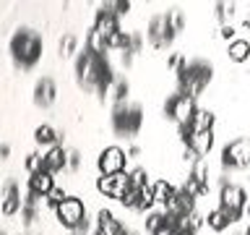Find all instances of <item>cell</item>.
I'll use <instances>...</instances> for the list:
<instances>
[{"label": "cell", "instance_id": "2e32d148", "mask_svg": "<svg viewBox=\"0 0 250 235\" xmlns=\"http://www.w3.org/2000/svg\"><path fill=\"white\" fill-rule=\"evenodd\" d=\"M227 55H229L232 63H245L250 58V42L248 39H234V42H229V47H227Z\"/></svg>", "mask_w": 250, "mask_h": 235}, {"label": "cell", "instance_id": "9a60e30c", "mask_svg": "<svg viewBox=\"0 0 250 235\" xmlns=\"http://www.w3.org/2000/svg\"><path fill=\"white\" fill-rule=\"evenodd\" d=\"M206 225H208L214 233H222V230H227V227L232 225V217H229V212H227V209L219 207V209H214V212H208Z\"/></svg>", "mask_w": 250, "mask_h": 235}, {"label": "cell", "instance_id": "5b68a950", "mask_svg": "<svg viewBox=\"0 0 250 235\" xmlns=\"http://www.w3.org/2000/svg\"><path fill=\"white\" fill-rule=\"evenodd\" d=\"M222 164L232 170L248 167L250 164V139H234L224 146L222 152Z\"/></svg>", "mask_w": 250, "mask_h": 235}, {"label": "cell", "instance_id": "44dd1931", "mask_svg": "<svg viewBox=\"0 0 250 235\" xmlns=\"http://www.w3.org/2000/svg\"><path fill=\"white\" fill-rule=\"evenodd\" d=\"M232 16H234V5H229V3H219V5H216V19L222 21V26H227V24H229Z\"/></svg>", "mask_w": 250, "mask_h": 235}, {"label": "cell", "instance_id": "4316f807", "mask_svg": "<svg viewBox=\"0 0 250 235\" xmlns=\"http://www.w3.org/2000/svg\"><path fill=\"white\" fill-rule=\"evenodd\" d=\"M234 31H237V29H234L232 24H227V26H222V37H224V39H232V42H234Z\"/></svg>", "mask_w": 250, "mask_h": 235}, {"label": "cell", "instance_id": "d4e9b609", "mask_svg": "<svg viewBox=\"0 0 250 235\" xmlns=\"http://www.w3.org/2000/svg\"><path fill=\"white\" fill-rule=\"evenodd\" d=\"M65 199H68L65 188H58V186H55V191H52L50 196H47V204H50V207H60V204L65 201Z\"/></svg>", "mask_w": 250, "mask_h": 235}, {"label": "cell", "instance_id": "8992f818", "mask_svg": "<svg viewBox=\"0 0 250 235\" xmlns=\"http://www.w3.org/2000/svg\"><path fill=\"white\" fill-rule=\"evenodd\" d=\"M97 188H99V193L109 196V199L123 201V196L128 193V188H130V175H125V172H117V175H102L97 180Z\"/></svg>", "mask_w": 250, "mask_h": 235}, {"label": "cell", "instance_id": "f546056e", "mask_svg": "<svg viewBox=\"0 0 250 235\" xmlns=\"http://www.w3.org/2000/svg\"><path fill=\"white\" fill-rule=\"evenodd\" d=\"M248 214H250V207H248Z\"/></svg>", "mask_w": 250, "mask_h": 235}, {"label": "cell", "instance_id": "603a6c76", "mask_svg": "<svg viewBox=\"0 0 250 235\" xmlns=\"http://www.w3.org/2000/svg\"><path fill=\"white\" fill-rule=\"evenodd\" d=\"M154 193H151V186H146L144 191H141V201H138V212H148L154 207Z\"/></svg>", "mask_w": 250, "mask_h": 235}, {"label": "cell", "instance_id": "484cf974", "mask_svg": "<svg viewBox=\"0 0 250 235\" xmlns=\"http://www.w3.org/2000/svg\"><path fill=\"white\" fill-rule=\"evenodd\" d=\"M68 167H70V170H78V167H81V154H78L76 149H70V152H68Z\"/></svg>", "mask_w": 250, "mask_h": 235}, {"label": "cell", "instance_id": "7a4b0ae2", "mask_svg": "<svg viewBox=\"0 0 250 235\" xmlns=\"http://www.w3.org/2000/svg\"><path fill=\"white\" fill-rule=\"evenodd\" d=\"M55 214H58L60 225L70 233L78 230V227L86 222V207H83V201L78 199V196H68L60 207H55Z\"/></svg>", "mask_w": 250, "mask_h": 235}, {"label": "cell", "instance_id": "f1b7e54d", "mask_svg": "<svg viewBox=\"0 0 250 235\" xmlns=\"http://www.w3.org/2000/svg\"><path fill=\"white\" fill-rule=\"evenodd\" d=\"M245 235H250V225H248V230H245Z\"/></svg>", "mask_w": 250, "mask_h": 235}, {"label": "cell", "instance_id": "ba28073f", "mask_svg": "<svg viewBox=\"0 0 250 235\" xmlns=\"http://www.w3.org/2000/svg\"><path fill=\"white\" fill-rule=\"evenodd\" d=\"M167 110H169V115L175 118V120L180 123V125H190L193 123V115H195V107L193 105V99L190 97H185V94H175L169 102H167Z\"/></svg>", "mask_w": 250, "mask_h": 235}, {"label": "cell", "instance_id": "3957f363", "mask_svg": "<svg viewBox=\"0 0 250 235\" xmlns=\"http://www.w3.org/2000/svg\"><path fill=\"white\" fill-rule=\"evenodd\" d=\"M141 123H144V115H141L138 105H120L112 115V125L120 136H133V133H138Z\"/></svg>", "mask_w": 250, "mask_h": 235}, {"label": "cell", "instance_id": "52a82bcc", "mask_svg": "<svg viewBox=\"0 0 250 235\" xmlns=\"http://www.w3.org/2000/svg\"><path fill=\"white\" fill-rule=\"evenodd\" d=\"M97 167H99L102 175H117V172H123V167H125V152L120 146L102 149V154L97 160Z\"/></svg>", "mask_w": 250, "mask_h": 235}, {"label": "cell", "instance_id": "277c9868", "mask_svg": "<svg viewBox=\"0 0 250 235\" xmlns=\"http://www.w3.org/2000/svg\"><path fill=\"white\" fill-rule=\"evenodd\" d=\"M219 207L229 212L232 222H237L242 209H245V191H242V186L237 183H222V191H219Z\"/></svg>", "mask_w": 250, "mask_h": 235}, {"label": "cell", "instance_id": "ffe728a7", "mask_svg": "<svg viewBox=\"0 0 250 235\" xmlns=\"http://www.w3.org/2000/svg\"><path fill=\"white\" fill-rule=\"evenodd\" d=\"M164 222H167V214H164V212H148V214H146V222H144V225H146V230L154 235V233L159 230V227H162Z\"/></svg>", "mask_w": 250, "mask_h": 235}, {"label": "cell", "instance_id": "d6986e66", "mask_svg": "<svg viewBox=\"0 0 250 235\" xmlns=\"http://www.w3.org/2000/svg\"><path fill=\"white\" fill-rule=\"evenodd\" d=\"M23 167L29 170V175H34V172H42V170H44V154L29 152L26 160H23Z\"/></svg>", "mask_w": 250, "mask_h": 235}, {"label": "cell", "instance_id": "83f0119b", "mask_svg": "<svg viewBox=\"0 0 250 235\" xmlns=\"http://www.w3.org/2000/svg\"><path fill=\"white\" fill-rule=\"evenodd\" d=\"M180 235H195V233H190V230H183V233H180Z\"/></svg>", "mask_w": 250, "mask_h": 235}, {"label": "cell", "instance_id": "30bf717a", "mask_svg": "<svg viewBox=\"0 0 250 235\" xmlns=\"http://www.w3.org/2000/svg\"><path fill=\"white\" fill-rule=\"evenodd\" d=\"M29 191L34 196H42V199H44V196H50L55 191V175H52V172H47V170L29 175Z\"/></svg>", "mask_w": 250, "mask_h": 235}, {"label": "cell", "instance_id": "ac0fdd59", "mask_svg": "<svg viewBox=\"0 0 250 235\" xmlns=\"http://www.w3.org/2000/svg\"><path fill=\"white\" fill-rule=\"evenodd\" d=\"M211 125H214V115H211V110H206V107H198V110H195L190 128H193V131H211Z\"/></svg>", "mask_w": 250, "mask_h": 235}, {"label": "cell", "instance_id": "7402d4cb", "mask_svg": "<svg viewBox=\"0 0 250 235\" xmlns=\"http://www.w3.org/2000/svg\"><path fill=\"white\" fill-rule=\"evenodd\" d=\"M76 52V37L73 34H65L60 39V55L62 58H70V55Z\"/></svg>", "mask_w": 250, "mask_h": 235}, {"label": "cell", "instance_id": "4fadbf2b", "mask_svg": "<svg viewBox=\"0 0 250 235\" xmlns=\"http://www.w3.org/2000/svg\"><path fill=\"white\" fill-rule=\"evenodd\" d=\"M21 209V196H19V186L13 183H8L5 186V191H3V214L5 217H11V214H16V212Z\"/></svg>", "mask_w": 250, "mask_h": 235}, {"label": "cell", "instance_id": "9c48e42d", "mask_svg": "<svg viewBox=\"0 0 250 235\" xmlns=\"http://www.w3.org/2000/svg\"><path fill=\"white\" fill-rule=\"evenodd\" d=\"M188 141V149L203 160L206 154H211V149H214V131H190V136L185 139Z\"/></svg>", "mask_w": 250, "mask_h": 235}, {"label": "cell", "instance_id": "5bb4252c", "mask_svg": "<svg viewBox=\"0 0 250 235\" xmlns=\"http://www.w3.org/2000/svg\"><path fill=\"white\" fill-rule=\"evenodd\" d=\"M151 193H154V201L159 204V207H167V204L175 199L177 188H172L167 180H156V183L151 186Z\"/></svg>", "mask_w": 250, "mask_h": 235}, {"label": "cell", "instance_id": "6da1fadb", "mask_svg": "<svg viewBox=\"0 0 250 235\" xmlns=\"http://www.w3.org/2000/svg\"><path fill=\"white\" fill-rule=\"evenodd\" d=\"M11 55H13L16 66H21V68L34 66L39 60V55H42V39L34 31H26V29L16 31L11 39Z\"/></svg>", "mask_w": 250, "mask_h": 235}, {"label": "cell", "instance_id": "8fae6325", "mask_svg": "<svg viewBox=\"0 0 250 235\" xmlns=\"http://www.w3.org/2000/svg\"><path fill=\"white\" fill-rule=\"evenodd\" d=\"M55 94H58V89H55V81L50 76L39 78L37 81V89H34V102L37 107H50L55 102Z\"/></svg>", "mask_w": 250, "mask_h": 235}, {"label": "cell", "instance_id": "cb8c5ba5", "mask_svg": "<svg viewBox=\"0 0 250 235\" xmlns=\"http://www.w3.org/2000/svg\"><path fill=\"white\" fill-rule=\"evenodd\" d=\"M130 175V186L133 188H146V170L144 167H136L133 172H128Z\"/></svg>", "mask_w": 250, "mask_h": 235}, {"label": "cell", "instance_id": "7c38bea8", "mask_svg": "<svg viewBox=\"0 0 250 235\" xmlns=\"http://www.w3.org/2000/svg\"><path fill=\"white\" fill-rule=\"evenodd\" d=\"M65 167H68V152H65V149H62L60 144L52 146V149H47V152H44V170L55 175V172H60Z\"/></svg>", "mask_w": 250, "mask_h": 235}, {"label": "cell", "instance_id": "e0dca14e", "mask_svg": "<svg viewBox=\"0 0 250 235\" xmlns=\"http://www.w3.org/2000/svg\"><path fill=\"white\" fill-rule=\"evenodd\" d=\"M34 141L39 146H47V149H52V146H58V133H55V128L52 125H47V123H42L39 128L34 131Z\"/></svg>", "mask_w": 250, "mask_h": 235}]
</instances>
